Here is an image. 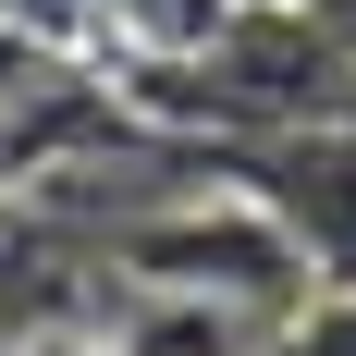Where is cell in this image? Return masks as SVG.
<instances>
[{"label": "cell", "mask_w": 356, "mask_h": 356, "mask_svg": "<svg viewBox=\"0 0 356 356\" xmlns=\"http://www.w3.org/2000/svg\"><path fill=\"white\" fill-rule=\"evenodd\" d=\"M258 356H356V283L344 295H295L283 320L258 332Z\"/></svg>", "instance_id": "obj_1"}, {"label": "cell", "mask_w": 356, "mask_h": 356, "mask_svg": "<svg viewBox=\"0 0 356 356\" xmlns=\"http://www.w3.org/2000/svg\"><path fill=\"white\" fill-rule=\"evenodd\" d=\"M13 356H123L111 332H74V344H13Z\"/></svg>", "instance_id": "obj_2"}]
</instances>
